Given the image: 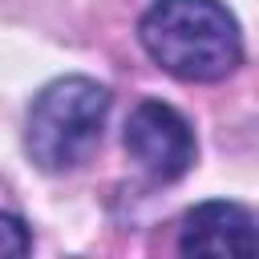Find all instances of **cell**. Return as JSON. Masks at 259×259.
<instances>
[{
    "instance_id": "4",
    "label": "cell",
    "mask_w": 259,
    "mask_h": 259,
    "mask_svg": "<svg viewBox=\"0 0 259 259\" xmlns=\"http://www.w3.org/2000/svg\"><path fill=\"white\" fill-rule=\"evenodd\" d=\"M178 251L182 255H210V259H251L259 251L255 214L243 202H227V198L198 202L182 214Z\"/></svg>"
},
{
    "instance_id": "5",
    "label": "cell",
    "mask_w": 259,
    "mask_h": 259,
    "mask_svg": "<svg viewBox=\"0 0 259 259\" xmlns=\"http://www.w3.org/2000/svg\"><path fill=\"white\" fill-rule=\"evenodd\" d=\"M32 251V235L24 227V219L0 210V259H20Z\"/></svg>"
},
{
    "instance_id": "2",
    "label": "cell",
    "mask_w": 259,
    "mask_h": 259,
    "mask_svg": "<svg viewBox=\"0 0 259 259\" xmlns=\"http://www.w3.org/2000/svg\"><path fill=\"white\" fill-rule=\"evenodd\" d=\"M109 89L93 77L69 73L49 81L24 117V154L45 170V174H65L81 166L105 130L109 117Z\"/></svg>"
},
{
    "instance_id": "1",
    "label": "cell",
    "mask_w": 259,
    "mask_h": 259,
    "mask_svg": "<svg viewBox=\"0 0 259 259\" xmlns=\"http://www.w3.org/2000/svg\"><path fill=\"white\" fill-rule=\"evenodd\" d=\"M138 40L158 69L194 85L243 65V32L223 0H154L138 20Z\"/></svg>"
},
{
    "instance_id": "3",
    "label": "cell",
    "mask_w": 259,
    "mask_h": 259,
    "mask_svg": "<svg viewBox=\"0 0 259 259\" xmlns=\"http://www.w3.org/2000/svg\"><path fill=\"white\" fill-rule=\"evenodd\" d=\"M121 142H125V154L154 182H178L198 158V142H194L190 121L158 97H146L130 109Z\"/></svg>"
}]
</instances>
